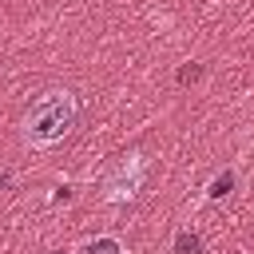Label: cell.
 I'll return each mask as SVG.
<instances>
[{
    "label": "cell",
    "instance_id": "cell-2",
    "mask_svg": "<svg viewBox=\"0 0 254 254\" xmlns=\"http://www.w3.org/2000/svg\"><path fill=\"white\" fill-rule=\"evenodd\" d=\"M143 159L139 155H127L107 179H103V198L107 202H127V198H135L139 190H143Z\"/></svg>",
    "mask_w": 254,
    "mask_h": 254
},
{
    "label": "cell",
    "instance_id": "cell-5",
    "mask_svg": "<svg viewBox=\"0 0 254 254\" xmlns=\"http://www.w3.org/2000/svg\"><path fill=\"white\" fill-rule=\"evenodd\" d=\"M230 183H234V179H230V175H222V179H214V183H210V190H206V194H210V198H222V194L230 190Z\"/></svg>",
    "mask_w": 254,
    "mask_h": 254
},
{
    "label": "cell",
    "instance_id": "cell-3",
    "mask_svg": "<svg viewBox=\"0 0 254 254\" xmlns=\"http://www.w3.org/2000/svg\"><path fill=\"white\" fill-rule=\"evenodd\" d=\"M198 250H202L198 234H187V230H183V234L175 238V254H198Z\"/></svg>",
    "mask_w": 254,
    "mask_h": 254
},
{
    "label": "cell",
    "instance_id": "cell-4",
    "mask_svg": "<svg viewBox=\"0 0 254 254\" xmlns=\"http://www.w3.org/2000/svg\"><path fill=\"white\" fill-rule=\"evenodd\" d=\"M87 254H123V246H119V238H95V242H87Z\"/></svg>",
    "mask_w": 254,
    "mask_h": 254
},
{
    "label": "cell",
    "instance_id": "cell-6",
    "mask_svg": "<svg viewBox=\"0 0 254 254\" xmlns=\"http://www.w3.org/2000/svg\"><path fill=\"white\" fill-rule=\"evenodd\" d=\"M179 79H183V83H187V79H198V67H183V71H179Z\"/></svg>",
    "mask_w": 254,
    "mask_h": 254
},
{
    "label": "cell",
    "instance_id": "cell-1",
    "mask_svg": "<svg viewBox=\"0 0 254 254\" xmlns=\"http://www.w3.org/2000/svg\"><path fill=\"white\" fill-rule=\"evenodd\" d=\"M75 119H79L75 95H71L67 87H52V91H44V95H36V99L28 103V111H24V119H20V139H24L28 147H36V151L56 147L60 139L71 135Z\"/></svg>",
    "mask_w": 254,
    "mask_h": 254
}]
</instances>
